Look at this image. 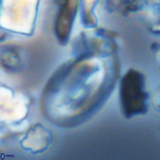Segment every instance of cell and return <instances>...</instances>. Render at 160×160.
I'll return each mask as SVG.
<instances>
[{
	"label": "cell",
	"instance_id": "obj_1",
	"mask_svg": "<svg viewBox=\"0 0 160 160\" xmlns=\"http://www.w3.org/2000/svg\"><path fill=\"white\" fill-rule=\"evenodd\" d=\"M148 94L142 74L131 69L124 75L120 84V99L123 114L131 118L148 111Z\"/></svg>",
	"mask_w": 160,
	"mask_h": 160
},
{
	"label": "cell",
	"instance_id": "obj_2",
	"mask_svg": "<svg viewBox=\"0 0 160 160\" xmlns=\"http://www.w3.org/2000/svg\"><path fill=\"white\" fill-rule=\"evenodd\" d=\"M78 2L75 1H66L62 6L56 23V33L61 43L67 42L76 13Z\"/></svg>",
	"mask_w": 160,
	"mask_h": 160
}]
</instances>
